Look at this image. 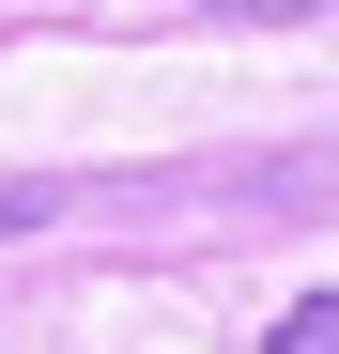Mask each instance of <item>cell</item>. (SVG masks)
<instances>
[{"instance_id": "2", "label": "cell", "mask_w": 339, "mask_h": 354, "mask_svg": "<svg viewBox=\"0 0 339 354\" xmlns=\"http://www.w3.org/2000/svg\"><path fill=\"white\" fill-rule=\"evenodd\" d=\"M201 16H339V0H201Z\"/></svg>"}, {"instance_id": "1", "label": "cell", "mask_w": 339, "mask_h": 354, "mask_svg": "<svg viewBox=\"0 0 339 354\" xmlns=\"http://www.w3.org/2000/svg\"><path fill=\"white\" fill-rule=\"evenodd\" d=\"M262 354H339V292H293V308H277V339Z\"/></svg>"}]
</instances>
